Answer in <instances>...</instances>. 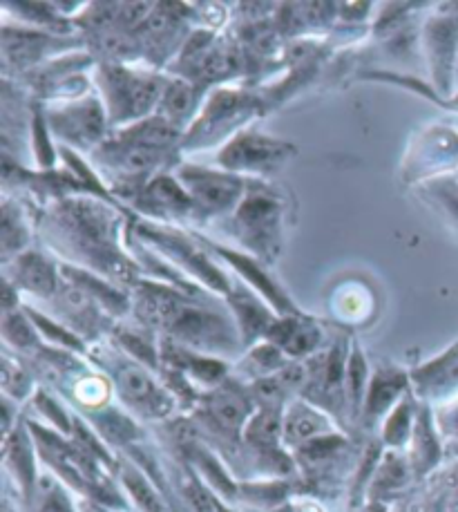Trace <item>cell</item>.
I'll return each mask as SVG.
<instances>
[{"label": "cell", "mask_w": 458, "mask_h": 512, "mask_svg": "<svg viewBox=\"0 0 458 512\" xmlns=\"http://www.w3.org/2000/svg\"><path fill=\"white\" fill-rule=\"evenodd\" d=\"M168 77L157 70L130 68L126 63H101L97 83L101 88L110 126H132L157 112Z\"/></svg>", "instance_id": "cell-4"}, {"label": "cell", "mask_w": 458, "mask_h": 512, "mask_svg": "<svg viewBox=\"0 0 458 512\" xmlns=\"http://www.w3.org/2000/svg\"><path fill=\"white\" fill-rule=\"evenodd\" d=\"M262 108V99L244 88H217L181 139V150H199L231 141Z\"/></svg>", "instance_id": "cell-5"}, {"label": "cell", "mask_w": 458, "mask_h": 512, "mask_svg": "<svg viewBox=\"0 0 458 512\" xmlns=\"http://www.w3.org/2000/svg\"><path fill=\"white\" fill-rule=\"evenodd\" d=\"M123 483H126L130 495L135 497L137 504L146 512H166L164 504L155 490H152L150 483L141 477L135 468H123Z\"/></svg>", "instance_id": "cell-27"}, {"label": "cell", "mask_w": 458, "mask_h": 512, "mask_svg": "<svg viewBox=\"0 0 458 512\" xmlns=\"http://www.w3.org/2000/svg\"><path fill=\"white\" fill-rule=\"evenodd\" d=\"M97 428L101 430L103 436H106V439H110L114 443H126V441L132 439V436H137L135 425H132L126 419V416H121L119 412H114V410L99 416Z\"/></svg>", "instance_id": "cell-31"}, {"label": "cell", "mask_w": 458, "mask_h": 512, "mask_svg": "<svg viewBox=\"0 0 458 512\" xmlns=\"http://www.w3.org/2000/svg\"><path fill=\"white\" fill-rule=\"evenodd\" d=\"M206 412L222 430L237 432L251 414V403H248L244 392L235 390V387H222V390L208 396Z\"/></svg>", "instance_id": "cell-21"}, {"label": "cell", "mask_w": 458, "mask_h": 512, "mask_svg": "<svg viewBox=\"0 0 458 512\" xmlns=\"http://www.w3.org/2000/svg\"><path fill=\"white\" fill-rule=\"evenodd\" d=\"M12 461L16 463V470H18V477L23 481V488L27 492V497H30V490H32V481H34V461H32V452H30V445L25 443L23 434H14V445H12Z\"/></svg>", "instance_id": "cell-33"}, {"label": "cell", "mask_w": 458, "mask_h": 512, "mask_svg": "<svg viewBox=\"0 0 458 512\" xmlns=\"http://www.w3.org/2000/svg\"><path fill=\"white\" fill-rule=\"evenodd\" d=\"M41 512H72V508H70V501L65 499V495L59 488H50L45 495Z\"/></svg>", "instance_id": "cell-36"}, {"label": "cell", "mask_w": 458, "mask_h": 512, "mask_svg": "<svg viewBox=\"0 0 458 512\" xmlns=\"http://www.w3.org/2000/svg\"><path fill=\"white\" fill-rule=\"evenodd\" d=\"M365 360H362V354L353 352L349 358V365H347V390H349V398L353 405H358V398L362 394V385H365Z\"/></svg>", "instance_id": "cell-35"}, {"label": "cell", "mask_w": 458, "mask_h": 512, "mask_svg": "<svg viewBox=\"0 0 458 512\" xmlns=\"http://www.w3.org/2000/svg\"><path fill=\"white\" fill-rule=\"evenodd\" d=\"M137 235L143 244L159 246V253L173 262V267H181L204 284L206 289L217 291L219 296H231L233 284L228 282L222 271H217L215 264L208 260V255L197 249L193 240L168 226L143 222L137 226Z\"/></svg>", "instance_id": "cell-8"}, {"label": "cell", "mask_w": 458, "mask_h": 512, "mask_svg": "<svg viewBox=\"0 0 458 512\" xmlns=\"http://www.w3.org/2000/svg\"><path fill=\"white\" fill-rule=\"evenodd\" d=\"M329 434V423L320 412L304 403L291 405V410L284 416V441L289 445L309 443L313 439Z\"/></svg>", "instance_id": "cell-22"}, {"label": "cell", "mask_w": 458, "mask_h": 512, "mask_svg": "<svg viewBox=\"0 0 458 512\" xmlns=\"http://www.w3.org/2000/svg\"><path fill=\"white\" fill-rule=\"evenodd\" d=\"M425 191L441 206L447 217L458 226V182L452 177H438L425 184Z\"/></svg>", "instance_id": "cell-28"}, {"label": "cell", "mask_w": 458, "mask_h": 512, "mask_svg": "<svg viewBox=\"0 0 458 512\" xmlns=\"http://www.w3.org/2000/svg\"><path fill=\"white\" fill-rule=\"evenodd\" d=\"M135 316L143 325L159 327L173 343L213 354H231L237 347L233 320L202 296L168 287L164 282H139Z\"/></svg>", "instance_id": "cell-2"}, {"label": "cell", "mask_w": 458, "mask_h": 512, "mask_svg": "<svg viewBox=\"0 0 458 512\" xmlns=\"http://www.w3.org/2000/svg\"><path fill=\"white\" fill-rule=\"evenodd\" d=\"M228 305L233 309L244 343H253L257 336H266L275 325L269 307H264L260 300L253 298V293L246 287H233L231 296H228Z\"/></svg>", "instance_id": "cell-19"}, {"label": "cell", "mask_w": 458, "mask_h": 512, "mask_svg": "<svg viewBox=\"0 0 458 512\" xmlns=\"http://www.w3.org/2000/svg\"><path fill=\"white\" fill-rule=\"evenodd\" d=\"M123 217L92 197H65L43 215L45 240L65 258L97 271L117 287H137L139 267L121 249Z\"/></svg>", "instance_id": "cell-1"}, {"label": "cell", "mask_w": 458, "mask_h": 512, "mask_svg": "<svg viewBox=\"0 0 458 512\" xmlns=\"http://www.w3.org/2000/svg\"><path fill=\"white\" fill-rule=\"evenodd\" d=\"M409 434H412V405L400 403L387 421L385 441L391 445H403Z\"/></svg>", "instance_id": "cell-32"}, {"label": "cell", "mask_w": 458, "mask_h": 512, "mask_svg": "<svg viewBox=\"0 0 458 512\" xmlns=\"http://www.w3.org/2000/svg\"><path fill=\"white\" fill-rule=\"evenodd\" d=\"M195 237L204 246H208V249H213V251H217V255H222L226 262H231L233 269L244 278V282H251L253 287L260 291L266 300L271 302L275 311H280L282 316H300V311L295 309V305L289 300V296H286V293L278 287V284L271 280L269 273H264V269L260 267V262H257L255 258H251V255L231 251V249H224V246L208 242L197 233H195Z\"/></svg>", "instance_id": "cell-14"}, {"label": "cell", "mask_w": 458, "mask_h": 512, "mask_svg": "<svg viewBox=\"0 0 458 512\" xmlns=\"http://www.w3.org/2000/svg\"><path fill=\"white\" fill-rule=\"evenodd\" d=\"M456 74H458V70H456Z\"/></svg>", "instance_id": "cell-37"}, {"label": "cell", "mask_w": 458, "mask_h": 512, "mask_svg": "<svg viewBox=\"0 0 458 512\" xmlns=\"http://www.w3.org/2000/svg\"><path fill=\"white\" fill-rule=\"evenodd\" d=\"M74 396L79 398L83 405L99 407V405L106 403V398L110 396V387H108L106 381H103V378L90 376V378H85V381L76 385Z\"/></svg>", "instance_id": "cell-34"}, {"label": "cell", "mask_w": 458, "mask_h": 512, "mask_svg": "<svg viewBox=\"0 0 458 512\" xmlns=\"http://www.w3.org/2000/svg\"><path fill=\"white\" fill-rule=\"evenodd\" d=\"M32 132H34V155L38 159V164L43 168H52L54 161V146L47 139V119L43 115V110H32Z\"/></svg>", "instance_id": "cell-30"}, {"label": "cell", "mask_w": 458, "mask_h": 512, "mask_svg": "<svg viewBox=\"0 0 458 512\" xmlns=\"http://www.w3.org/2000/svg\"><path fill=\"white\" fill-rule=\"evenodd\" d=\"M202 92L204 90L197 88L195 83L181 77H170L166 81L155 115L186 135V130L193 126V121L199 115V97H202Z\"/></svg>", "instance_id": "cell-16"}, {"label": "cell", "mask_w": 458, "mask_h": 512, "mask_svg": "<svg viewBox=\"0 0 458 512\" xmlns=\"http://www.w3.org/2000/svg\"><path fill=\"white\" fill-rule=\"evenodd\" d=\"M266 340L282 349L286 356L300 358L311 354L313 349H318L322 331L316 322L309 318L286 316L282 320H275V325L269 329V334H266Z\"/></svg>", "instance_id": "cell-18"}, {"label": "cell", "mask_w": 458, "mask_h": 512, "mask_svg": "<svg viewBox=\"0 0 458 512\" xmlns=\"http://www.w3.org/2000/svg\"><path fill=\"white\" fill-rule=\"evenodd\" d=\"M242 367L253 376L271 378V376H275L273 372H282V369L286 367V358H284L282 349H278L273 343H266V345L255 347L242 363Z\"/></svg>", "instance_id": "cell-26"}, {"label": "cell", "mask_w": 458, "mask_h": 512, "mask_svg": "<svg viewBox=\"0 0 458 512\" xmlns=\"http://www.w3.org/2000/svg\"><path fill=\"white\" fill-rule=\"evenodd\" d=\"M295 153L293 144L273 139L257 130H242L217 155L219 166L233 175H253L255 179L273 175Z\"/></svg>", "instance_id": "cell-7"}, {"label": "cell", "mask_w": 458, "mask_h": 512, "mask_svg": "<svg viewBox=\"0 0 458 512\" xmlns=\"http://www.w3.org/2000/svg\"><path fill=\"white\" fill-rule=\"evenodd\" d=\"M414 468L418 474H423L425 470H429L438 461V443L432 434V428H429V419L427 412L423 410L418 414L416 428H414Z\"/></svg>", "instance_id": "cell-25"}, {"label": "cell", "mask_w": 458, "mask_h": 512, "mask_svg": "<svg viewBox=\"0 0 458 512\" xmlns=\"http://www.w3.org/2000/svg\"><path fill=\"white\" fill-rule=\"evenodd\" d=\"M423 41L427 47V59L432 65L438 92L450 88L452 65L458 54V14L432 16L425 23Z\"/></svg>", "instance_id": "cell-13"}, {"label": "cell", "mask_w": 458, "mask_h": 512, "mask_svg": "<svg viewBox=\"0 0 458 512\" xmlns=\"http://www.w3.org/2000/svg\"><path fill=\"white\" fill-rule=\"evenodd\" d=\"M407 376L394 372V369H385V372H378L374 381L369 387L367 396V407L365 412L369 419H376V416L383 414L387 407L396 401V396L405 390Z\"/></svg>", "instance_id": "cell-24"}, {"label": "cell", "mask_w": 458, "mask_h": 512, "mask_svg": "<svg viewBox=\"0 0 458 512\" xmlns=\"http://www.w3.org/2000/svg\"><path fill=\"white\" fill-rule=\"evenodd\" d=\"M286 211V197L278 188L262 179H248L246 195L231 215V229L257 262L271 264L280 255Z\"/></svg>", "instance_id": "cell-3"}, {"label": "cell", "mask_w": 458, "mask_h": 512, "mask_svg": "<svg viewBox=\"0 0 458 512\" xmlns=\"http://www.w3.org/2000/svg\"><path fill=\"white\" fill-rule=\"evenodd\" d=\"M458 164V135L452 130H427L425 141L418 146V159L407 161L412 166V177H427L432 182L436 170H445Z\"/></svg>", "instance_id": "cell-17"}, {"label": "cell", "mask_w": 458, "mask_h": 512, "mask_svg": "<svg viewBox=\"0 0 458 512\" xmlns=\"http://www.w3.org/2000/svg\"><path fill=\"white\" fill-rule=\"evenodd\" d=\"M414 383L423 396H441L458 387V345L414 372Z\"/></svg>", "instance_id": "cell-20"}, {"label": "cell", "mask_w": 458, "mask_h": 512, "mask_svg": "<svg viewBox=\"0 0 458 512\" xmlns=\"http://www.w3.org/2000/svg\"><path fill=\"white\" fill-rule=\"evenodd\" d=\"M130 204L139 213L164 222H197L193 199L179 184V179L168 173H159L155 179H150L148 186Z\"/></svg>", "instance_id": "cell-11"}, {"label": "cell", "mask_w": 458, "mask_h": 512, "mask_svg": "<svg viewBox=\"0 0 458 512\" xmlns=\"http://www.w3.org/2000/svg\"><path fill=\"white\" fill-rule=\"evenodd\" d=\"M3 262L9 264L18 255L27 251L30 244V229H27L25 215L18 202H12V197H5L3 202Z\"/></svg>", "instance_id": "cell-23"}, {"label": "cell", "mask_w": 458, "mask_h": 512, "mask_svg": "<svg viewBox=\"0 0 458 512\" xmlns=\"http://www.w3.org/2000/svg\"><path fill=\"white\" fill-rule=\"evenodd\" d=\"M45 119L54 135L65 141V146L85 148L92 153L101 141L108 139L106 132L110 119L106 106L90 94L65 101L61 106H50V110L45 112Z\"/></svg>", "instance_id": "cell-9"}, {"label": "cell", "mask_w": 458, "mask_h": 512, "mask_svg": "<svg viewBox=\"0 0 458 512\" xmlns=\"http://www.w3.org/2000/svg\"><path fill=\"white\" fill-rule=\"evenodd\" d=\"M61 271L47 255L38 251H25L12 260V267H5V282L18 291L50 302L61 289Z\"/></svg>", "instance_id": "cell-12"}, {"label": "cell", "mask_w": 458, "mask_h": 512, "mask_svg": "<svg viewBox=\"0 0 458 512\" xmlns=\"http://www.w3.org/2000/svg\"><path fill=\"white\" fill-rule=\"evenodd\" d=\"M117 387L123 401L137 407L141 414L166 416L173 407L170 396L157 387L148 372H143L137 365H121L117 369Z\"/></svg>", "instance_id": "cell-15"}, {"label": "cell", "mask_w": 458, "mask_h": 512, "mask_svg": "<svg viewBox=\"0 0 458 512\" xmlns=\"http://www.w3.org/2000/svg\"><path fill=\"white\" fill-rule=\"evenodd\" d=\"M79 47L83 41H70L63 39V36H52L45 32H34L25 30V27H12L5 23L3 27V63H5V74L25 72L27 68H34V65L43 63L50 54H59L68 47ZM36 70V68H34Z\"/></svg>", "instance_id": "cell-10"}, {"label": "cell", "mask_w": 458, "mask_h": 512, "mask_svg": "<svg viewBox=\"0 0 458 512\" xmlns=\"http://www.w3.org/2000/svg\"><path fill=\"white\" fill-rule=\"evenodd\" d=\"M177 179L193 199L197 222H206L219 215H233L246 195L248 184V179L240 175L195 164H181L177 168Z\"/></svg>", "instance_id": "cell-6"}, {"label": "cell", "mask_w": 458, "mask_h": 512, "mask_svg": "<svg viewBox=\"0 0 458 512\" xmlns=\"http://www.w3.org/2000/svg\"><path fill=\"white\" fill-rule=\"evenodd\" d=\"M3 334L9 345L16 349H30L36 345V331L34 322L25 320L18 311H7L3 318Z\"/></svg>", "instance_id": "cell-29"}]
</instances>
